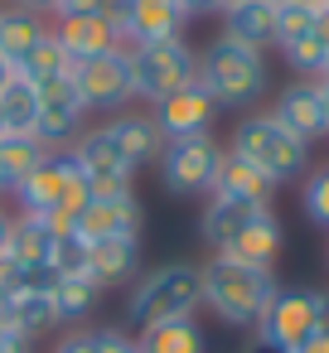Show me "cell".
I'll return each instance as SVG.
<instances>
[{
    "mask_svg": "<svg viewBox=\"0 0 329 353\" xmlns=\"http://www.w3.org/2000/svg\"><path fill=\"white\" fill-rule=\"evenodd\" d=\"M276 271H266V266H247V261H232V256H223V252H208L203 261H199V300H203V310L218 319V324H228V329H257V319H261V310L271 305V295H276Z\"/></svg>",
    "mask_w": 329,
    "mask_h": 353,
    "instance_id": "obj_1",
    "label": "cell"
},
{
    "mask_svg": "<svg viewBox=\"0 0 329 353\" xmlns=\"http://www.w3.org/2000/svg\"><path fill=\"white\" fill-rule=\"evenodd\" d=\"M10 199H15V213L39 218L49 232H78L88 184H83V170H78L73 150H49Z\"/></svg>",
    "mask_w": 329,
    "mask_h": 353,
    "instance_id": "obj_2",
    "label": "cell"
},
{
    "mask_svg": "<svg viewBox=\"0 0 329 353\" xmlns=\"http://www.w3.org/2000/svg\"><path fill=\"white\" fill-rule=\"evenodd\" d=\"M199 83L203 92L218 102V112H247L266 97L271 88V68L261 49H247L228 34H213L199 49Z\"/></svg>",
    "mask_w": 329,
    "mask_h": 353,
    "instance_id": "obj_3",
    "label": "cell"
},
{
    "mask_svg": "<svg viewBox=\"0 0 329 353\" xmlns=\"http://www.w3.org/2000/svg\"><path fill=\"white\" fill-rule=\"evenodd\" d=\"M199 310H203V300H199V266L170 261V266H155V271H146V276L131 281L126 305H121V329L141 334L150 324L189 319Z\"/></svg>",
    "mask_w": 329,
    "mask_h": 353,
    "instance_id": "obj_4",
    "label": "cell"
},
{
    "mask_svg": "<svg viewBox=\"0 0 329 353\" xmlns=\"http://www.w3.org/2000/svg\"><path fill=\"white\" fill-rule=\"evenodd\" d=\"M228 150L242 155L247 165H257L276 189L305 179V174H310V160H315V145L295 141L271 112H247V117H237V126H232V136H228Z\"/></svg>",
    "mask_w": 329,
    "mask_h": 353,
    "instance_id": "obj_5",
    "label": "cell"
},
{
    "mask_svg": "<svg viewBox=\"0 0 329 353\" xmlns=\"http://www.w3.org/2000/svg\"><path fill=\"white\" fill-rule=\"evenodd\" d=\"M223 155H228V145H223L213 131L175 136V141H165L160 155H155V179H160V189L175 194V199H208L213 184H218Z\"/></svg>",
    "mask_w": 329,
    "mask_h": 353,
    "instance_id": "obj_6",
    "label": "cell"
},
{
    "mask_svg": "<svg viewBox=\"0 0 329 353\" xmlns=\"http://www.w3.org/2000/svg\"><path fill=\"white\" fill-rule=\"evenodd\" d=\"M131 78H136V102L155 107L160 97L199 83V49L179 39H155V44H131Z\"/></svg>",
    "mask_w": 329,
    "mask_h": 353,
    "instance_id": "obj_7",
    "label": "cell"
},
{
    "mask_svg": "<svg viewBox=\"0 0 329 353\" xmlns=\"http://www.w3.org/2000/svg\"><path fill=\"white\" fill-rule=\"evenodd\" d=\"M73 160L83 170V184H88V199H112V194H131L136 184V160L126 155V145L112 136V126H88L78 141H73Z\"/></svg>",
    "mask_w": 329,
    "mask_h": 353,
    "instance_id": "obj_8",
    "label": "cell"
},
{
    "mask_svg": "<svg viewBox=\"0 0 329 353\" xmlns=\"http://www.w3.org/2000/svg\"><path fill=\"white\" fill-rule=\"evenodd\" d=\"M319 295H324V285H276V295L261 310L252 339H261L281 353H295L319 324Z\"/></svg>",
    "mask_w": 329,
    "mask_h": 353,
    "instance_id": "obj_9",
    "label": "cell"
},
{
    "mask_svg": "<svg viewBox=\"0 0 329 353\" xmlns=\"http://www.w3.org/2000/svg\"><path fill=\"white\" fill-rule=\"evenodd\" d=\"M73 88L88 112H121L136 102V78H131V49H112L102 59L73 63Z\"/></svg>",
    "mask_w": 329,
    "mask_h": 353,
    "instance_id": "obj_10",
    "label": "cell"
},
{
    "mask_svg": "<svg viewBox=\"0 0 329 353\" xmlns=\"http://www.w3.org/2000/svg\"><path fill=\"white\" fill-rule=\"evenodd\" d=\"M83 131H88V107H83L73 78L44 83L39 88V131H34V141L44 150H73V141Z\"/></svg>",
    "mask_w": 329,
    "mask_h": 353,
    "instance_id": "obj_11",
    "label": "cell"
},
{
    "mask_svg": "<svg viewBox=\"0 0 329 353\" xmlns=\"http://www.w3.org/2000/svg\"><path fill=\"white\" fill-rule=\"evenodd\" d=\"M150 121L160 131V141H175V136H199V131H213L218 121V102L203 92V83H189L170 97H160L150 107Z\"/></svg>",
    "mask_w": 329,
    "mask_h": 353,
    "instance_id": "obj_12",
    "label": "cell"
},
{
    "mask_svg": "<svg viewBox=\"0 0 329 353\" xmlns=\"http://www.w3.org/2000/svg\"><path fill=\"white\" fill-rule=\"evenodd\" d=\"M271 117H276L295 141H305V145H315V141L329 136V107H324L319 83H310V78H295L290 88H281Z\"/></svg>",
    "mask_w": 329,
    "mask_h": 353,
    "instance_id": "obj_13",
    "label": "cell"
},
{
    "mask_svg": "<svg viewBox=\"0 0 329 353\" xmlns=\"http://www.w3.org/2000/svg\"><path fill=\"white\" fill-rule=\"evenodd\" d=\"M97 290H121L141 276V237H92L88 242V271Z\"/></svg>",
    "mask_w": 329,
    "mask_h": 353,
    "instance_id": "obj_14",
    "label": "cell"
},
{
    "mask_svg": "<svg viewBox=\"0 0 329 353\" xmlns=\"http://www.w3.org/2000/svg\"><path fill=\"white\" fill-rule=\"evenodd\" d=\"M141 223H146V208L131 194H112V199H88L83 203V218H78V232L92 242V237H141Z\"/></svg>",
    "mask_w": 329,
    "mask_h": 353,
    "instance_id": "obj_15",
    "label": "cell"
},
{
    "mask_svg": "<svg viewBox=\"0 0 329 353\" xmlns=\"http://www.w3.org/2000/svg\"><path fill=\"white\" fill-rule=\"evenodd\" d=\"M261 213H271V208H261V203H242V199H223V194H208L203 199V213H199V237L208 242V252H223L247 223H257Z\"/></svg>",
    "mask_w": 329,
    "mask_h": 353,
    "instance_id": "obj_16",
    "label": "cell"
},
{
    "mask_svg": "<svg viewBox=\"0 0 329 353\" xmlns=\"http://www.w3.org/2000/svg\"><path fill=\"white\" fill-rule=\"evenodd\" d=\"M218 20H223L218 34H228L247 49H261V54L276 49V0H237Z\"/></svg>",
    "mask_w": 329,
    "mask_h": 353,
    "instance_id": "obj_17",
    "label": "cell"
},
{
    "mask_svg": "<svg viewBox=\"0 0 329 353\" xmlns=\"http://www.w3.org/2000/svg\"><path fill=\"white\" fill-rule=\"evenodd\" d=\"M54 25V34H59V44L68 49V59L73 63H88V59H102V54H112V49H126V39L102 20V15H78V20H49Z\"/></svg>",
    "mask_w": 329,
    "mask_h": 353,
    "instance_id": "obj_18",
    "label": "cell"
},
{
    "mask_svg": "<svg viewBox=\"0 0 329 353\" xmlns=\"http://www.w3.org/2000/svg\"><path fill=\"white\" fill-rule=\"evenodd\" d=\"M281 252H286V228H281L276 208H271V213H261L257 223H247V228H242V232L223 247V256L247 261V266H266V271H276Z\"/></svg>",
    "mask_w": 329,
    "mask_h": 353,
    "instance_id": "obj_19",
    "label": "cell"
},
{
    "mask_svg": "<svg viewBox=\"0 0 329 353\" xmlns=\"http://www.w3.org/2000/svg\"><path fill=\"white\" fill-rule=\"evenodd\" d=\"M184 25H189V15L179 10V0H136L121 39H126V49L131 44H155V39H179Z\"/></svg>",
    "mask_w": 329,
    "mask_h": 353,
    "instance_id": "obj_20",
    "label": "cell"
},
{
    "mask_svg": "<svg viewBox=\"0 0 329 353\" xmlns=\"http://www.w3.org/2000/svg\"><path fill=\"white\" fill-rule=\"evenodd\" d=\"M0 324H10V329L30 334L34 343H39L44 334H54V329H59V319H54L49 285H20L15 295H6V300H0Z\"/></svg>",
    "mask_w": 329,
    "mask_h": 353,
    "instance_id": "obj_21",
    "label": "cell"
},
{
    "mask_svg": "<svg viewBox=\"0 0 329 353\" xmlns=\"http://www.w3.org/2000/svg\"><path fill=\"white\" fill-rule=\"evenodd\" d=\"M213 194H223V199H242V203H261V208L276 203V184H271L257 165H247L242 155H232V150L223 155V170H218Z\"/></svg>",
    "mask_w": 329,
    "mask_h": 353,
    "instance_id": "obj_22",
    "label": "cell"
},
{
    "mask_svg": "<svg viewBox=\"0 0 329 353\" xmlns=\"http://www.w3.org/2000/svg\"><path fill=\"white\" fill-rule=\"evenodd\" d=\"M136 343H141V353H208V334H203L199 314L150 324V329L136 334Z\"/></svg>",
    "mask_w": 329,
    "mask_h": 353,
    "instance_id": "obj_23",
    "label": "cell"
},
{
    "mask_svg": "<svg viewBox=\"0 0 329 353\" xmlns=\"http://www.w3.org/2000/svg\"><path fill=\"white\" fill-rule=\"evenodd\" d=\"M44 30H49V20L39 15V10H25V6H6L0 10V54H6L15 68H20V59L44 39Z\"/></svg>",
    "mask_w": 329,
    "mask_h": 353,
    "instance_id": "obj_24",
    "label": "cell"
},
{
    "mask_svg": "<svg viewBox=\"0 0 329 353\" xmlns=\"http://www.w3.org/2000/svg\"><path fill=\"white\" fill-rule=\"evenodd\" d=\"M49 247H54V232H49L39 218H30V213H15V223H10V252H6V261H15L20 271H44V266H49Z\"/></svg>",
    "mask_w": 329,
    "mask_h": 353,
    "instance_id": "obj_25",
    "label": "cell"
},
{
    "mask_svg": "<svg viewBox=\"0 0 329 353\" xmlns=\"http://www.w3.org/2000/svg\"><path fill=\"white\" fill-rule=\"evenodd\" d=\"M107 126H112V136L126 145V155L136 160V170H141V165H155V155H160L165 141H160L150 112H117V117H107Z\"/></svg>",
    "mask_w": 329,
    "mask_h": 353,
    "instance_id": "obj_26",
    "label": "cell"
},
{
    "mask_svg": "<svg viewBox=\"0 0 329 353\" xmlns=\"http://www.w3.org/2000/svg\"><path fill=\"white\" fill-rule=\"evenodd\" d=\"M97 285L88 281V276H59L54 285H49V300H54V319H59V329H78L92 310H97Z\"/></svg>",
    "mask_w": 329,
    "mask_h": 353,
    "instance_id": "obj_27",
    "label": "cell"
},
{
    "mask_svg": "<svg viewBox=\"0 0 329 353\" xmlns=\"http://www.w3.org/2000/svg\"><path fill=\"white\" fill-rule=\"evenodd\" d=\"M0 126L10 136H34L39 131V83L15 73V83L0 92Z\"/></svg>",
    "mask_w": 329,
    "mask_h": 353,
    "instance_id": "obj_28",
    "label": "cell"
},
{
    "mask_svg": "<svg viewBox=\"0 0 329 353\" xmlns=\"http://www.w3.org/2000/svg\"><path fill=\"white\" fill-rule=\"evenodd\" d=\"M49 150L34 141V136H0V199H10L20 184H25V174L44 160Z\"/></svg>",
    "mask_w": 329,
    "mask_h": 353,
    "instance_id": "obj_29",
    "label": "cell"
},
{
    "mask_svg": "<svg viewBox=\"0 0 329 353\" xmlns=\"http://www.w3.org/2000/svg\"><path fill=\"white\" fill-rule=\"evenodd\" d=\"M20 73L30 78V83H59V78H73V59H68V49L59 44V34H54V25L44 30V39L20 59Z\"/></svg>",
    "mask_w": 329,
    "mask_h": 353,
    "instance_id": "obj_30",
    "label": "cell"
},
{
    "mask_svg": "<svg viewBox=\"0 0 329 353\" xmlns=\"http://www.w3.org/2000/svg\"><path fill=\"white\" fill-rule=\"evenodd\" d=\"M281 54H286V63H290L300 78H310V83H315V78H324V68H329V44H324L315 30H310V34H300V39H290Z\"/></svg>",
    "mask_w": 329,
    "mask_h": 353,
    "instance_id": "obj_31",
    "label": "cell"
},
{
    "mask_svg": "<svg viewBox=\"0 0 329 353\" xmlns=\"http://www.w3.org/2000/svg\"><path fill=\"white\" fill-rule=\"evenodd\" d=\"M300 213H305L319 232H329V165H315V170L300 179Z\"/></svg>",
    "mask_w": 329,
    "mask_h": 353,
    "instance_id": "obj_32",
    "label": "cell"
},
{
    "mask_svg": "<svg viewBox=\"0 0 329 353\" xmlns=\"http://www.w3.org/2000/svg\"><path fill=\"white\" fill-rule=\"evenodd\" d=\"M49 271H54V276H83V271H88V237H83V232H54Z\"/></svg>",
    "mask_w": 329,
    "mask_h": 353,
    "instance_id": "obj_33",
    "label": "cell"
},
{
    "mask_svg": "<svg viewBox=\"0 0 329 353\" xmlns=\"http://www.w3.org/2000/svg\"><path fill=\"white\" fill-rule=\"evenodd\" d=\"M310 30H315V10L290 6V0H276V49H286L290 39H300Z\"/></svg>",
    "mask_w": 329,
    "mask_h": 353,
    "instance_id": "obj_34",
    "label": "cell"
},
{
    "mask_svg": "<svg viewBox=\"0 0 329 353\" xmlns=\"http://www.w3.org/2000/svg\"><path fill=\"white\" fill-rule=\"evenodd\" d=\"M92 334H97V353H141L136 334L121 329V324H97Z\"/></svg>",
    "mask_w": 329,
    "mask_h": 353,
    "instance_id": "obj_35",
    "label": "cell"
},
{
    "mask_svg": "<svg viewBox=\"0 0 329 353\" xmlns=\"http://www.w3.org/2000/svg\"><path fill=\"white\" fill-rule=\"evenodd\" d=\"M49 353H97V334H92V324L63 329V334H59V343H54Z\"/></svg>",
    "mask_w": 329,
    "mask_h": 353,
    "instance_id": "obj_36",
    "label": "cell"
},
{
    "mask_svg": "<svg viewBox=\"0 0 329 353\" xmlns=\"http://www.w3.org/2000/svg\"><path fill=\"white\" fill-rule=\"evenodd\" d=\"M78 15H102V0H59L54 20H78Z\"/></svg>",
    "mask_w": 329,
    "mask_h": 353,
    "instance_id": "obj_37",
    "label": "cell"
},
{
    "mask_svg": "<svg viewBox=\"0 0 329 353\" xmlns=\"http://www.w3.org/2000/svg\"><path fill=\"white\" fill-rule=\"evenodd\" d=\"M0 353H34V339L10 329V324H0Z\"/></svg>",
    "mask_w": 329,
    "mask_h": 353,
    "instance_id": "obj_38",
    "label": "cell"
},
{
    "mask_svg": "<svg viewBox=\"0 0 329 353\" xmlns=\"http://www.w3.org/2000/svg\"><path fill=\"white\" fill-rule=\"evenodd\" d=\"M10 223H15V208L0 203V261H6V252H10Z\"/></svg>",
    "mask_w": 329,
    "mask_h": 353,
    "instance_id": "obj_39",
    "label": "cell"
},
{
    "mask_svg": "<svg viewBox=\"0 0 329 353\" xmlns=\"http://www.w3.org/2000/svg\"><path fill=\"white\" fill-rule=\"evenodd\" d=\"M179 10L194 20V15H218V0H179Z\"/></svg>",
    "mask_w": 329,
    "mask_h": 353,
    "instance_id": "obj_40",
    "label": "cell"
},
{
    "mask_svg": "<svg viewBox=\"0 0 329 353\" xmlns=\"http://www.w3.org/2000/svg\"><path fill=\"white\" fill-rule=\"evenodd\" d=\"M10 6H25V10H39L44 20H54V10H59V0H10Z\"/></svg>",
    "mask_w": 329,
    "mask_h": 353,
    "instance_id": "obj_41",
    "label": "cell"
},
{
    "mask_svg": "<svg viewBox=\"0 0 329 353\" xmlns=\"http://www.w3.org/2000/svg\"><path fill=\"white\" fill-rule=\"evenodd\" d=\"M295 353H329V334H319V329H315V334H310Z\"/></svg>",
    "mask_w": 329,
    "mask_h": 353,
    "instance_id": "obj_42",
    "label": "cell"
},
{
    "mask_svg": "<svg viewBox=\"0 0 329 353\" xmlns=\"http://www.w3.org/2000/svg\"><path fill=\"white\" fill-rule=\"evenodd\" d=\"M15 73H20V68H15V63H10L6 54H0V92H6V88L15 83Z\"/></svg>",
    "mask_w": 329,
    "mask_h": 353,
    "instance_id": "obj_43",
    "label": "cell"
},
{
    "mask_svg": "<svg viewBox=\"0 0 329 353\" xmlns=\"http://www.w3.org/2000/svg\"><path fill=\"white\" fill-rule=\"evenodd\" d=\"M315 329H319V334H329V290L319 295V324H315Z\"/></svg>",
    "mask_w": 329,
    "mask_h": 353,
    "instance_id": "obj_44",
    "label": "cell"
},
{
    "mask_svg": "<svg viewBox=\"0 0 329 353\" xmlns=\"http://www.w3.org/2000/svg\"><path fill=\"white\" fill-rule=\"evenodd\" d=\"M247 353H281V348H271V343H261V339H252V343H247Z\"/></svg>",
    "mask_w": 329,
    "mask_h": 353,
    "instance_id": "obj_45",
    "label": "cell"
},
{
    "mask_svg": "<svg viewBox=\"0 0 329 353\" xmlns=\"http://www.w3.org/2000/svg\"><path fill=\"white\" fill-rule=\"evenodd\" d=\"M290 6H305V10H324L329 0H290Z\"/></svg>",
    "mask_w": 329,
    "mask_h": 353,
    "instance_id": "obj_46",
    "label": "cell"
},
{
    "mask_svg": "<svg viewBox=\"0 0 329 353\" xmlns=\"http://www.w3.org/2000/svg\"><path fill=\"white\" fill-rule=\"evenodd\" d=\"M315 83H319V92H324V107H329V73H324V78H315Z\"/></svg>",
    "mask_w": 329,
    "mask_h": 353,
    "instance_id": "obj_47",
    "label": "cell"
},
{
    "mask_svg": "<svg viewBox=\"0 0 329 353\" xmlns=\"http://www.w3.org/2000/svg\"><path fill=\"white\" fill-rule=\"evenodd\" d=\"M0 10H6V0H0Z\"/></svg>",
    "mask_w": 329,
    "mask_h": 353,
    "instance_id": "obj_48",
    "label": "cell"
},
{
    "mask_svg": "<svg viewBox=\"0 0 329 353\" xmlns=\"http://www.w3.org/2000/svg\"><path fill=\"white\" fill-rule=\"evenodd\" d=\"M0 136H6V126H0Z\"/></svg>",
    "mask_w": 329,
    "mask_h": 353,
    "instance_id": "obj_49",
    "label": "cell"
},
{
    "mask_svg": "<svg viewBox=\"0 0 329 353\" xmlns=\"http://www.w3.org/2000/svg\"><path fill=\"white\" fill-rule=\"evenodd\" d=\"M0 203H6V199H0Z\"/></svg>",
    "mask_w": 329,
    "mask_h": 353,
    "instance_id": "obj_50",
    "label": "cell"
}]
</instances>
